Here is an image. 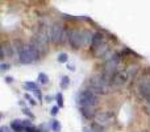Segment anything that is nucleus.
Returning <instances> with one entry per match:
<instances>
[{"instance_id": "obj_1", "label": "nucleus", "mask_w": 150, "mask_h": 132, "mask_svg": "<svg viewBox=\"0 0 150 132\" xmlns=\"http://www.w3.org/2000/svg\"><path fill=\"white\" fill-rule=\"evenodd\" d=\"M40 58V50L34 48L32 44L24 45V48L18 52V62L23 65H29V64L36 62Z\"/></svg>"}, {"instance_id": "obj_2", "label": "nucleus", "mask_w": 150, "mask_h": 132, "mask_svg": "<svg viewBox=\"0 0 150 132\" xmlns=\"http://www.w3.org/2000/svg\"><path fill=\"white\" fill-rule=\"evenodd\" d=\"M50 41L55 45L65 44L67 41V29H65L61 24H53L49 28Z\"/></svg>"}, {"instance_id": "obj_3", "label": "nucleus", "mask_w": 150, "mask_h": 132, "mask_svg": "<svg viewBox=\"0 0 150 132\" xmlns=\"http://www.w3.org/2000/svg\"><path fill=\"white\" fill-rule=\"evenodd\" d=\"M78 103L80 106H88V107H95L99 104V95L93 93L92 90H83L79 94L78 98Z\"/></svg>"}, {"instance_id": "obj_4", "label": "nucleus", "mask_w": 150, "mask_h": 132, "mask_svg": "<svg viewBox=\"0 0 150 132\" xmlns=\"http://www.w3.org/2000/svg\"><path fill=\"white\" fill-rule=\"evenodd\" d=\"M67 42L73 49L82 48V31H79V29H67Z\"/></svg>"}, {"instance_id": "obj_5", "label": "nucleus", "mask_w": 150, "mask_h": 132, "mask_svg": "<svg viewBox=\"0 0 150 132\" xmlns=\"http://www.w3.org/2000/svg\"><path fill=\"white\" fill-rule=\"evenodd\" d=\"M129 79H130V75L128 74V71H117L111 81V88L122 87L124 85H127Z\"/></svg>"}, {"instance_id": "obj_6", "label": "nucleus", "mask_w": 150, "mask_h": 132, "mask_svg": "<svg viewBox=\"0 0 150 132\" xmlns=\"http://www.w3.org/2000/svg\"><path fill=\"white\" fill-rule=\"evenodd\" d=\"M138 93L148 103H150V79H142L138 83Z\"/></svg>"}, {"instance_id": "obj_7", "label": "nucleus", "mask_w": 150, "mask_h": 132, "mask_svg": "<svg viewBox=\"0 0 150 132\" xmlns=\"http://www.w3.org/2000/svg\"><path fill=\"white\" fill-rule=\"evenodd\" d=\"M104 44V34L101 33V32H95L92 36V42H91V48H92V50L98 49L100 45Z\"/></svg>"}, {"instance_id": "obj_8", "label": "nucleus", "mask_w": 150, "mask_h": 132, "mask_svg": "<svg viewBox=\"0 0 150 132\" xmlns=\"http://www.w3.org/2000/svg\"><path fill=\"white\" fill-rule=\"evenodd\" d=\"M80 112L86 119H92L93 116L98 115L95 107H88V106H80Z\"/></svg>"}, {"instance_id": "obj_9", "label": "nucleus", "mask_w": 150, "mask_h": 132, "mask_svg": "<svg viewBox=\"0 0 150 132\" xmlns=\"http://www.w3.org/2000/svg\"><path fill=\"white\" fill-rule=\"evenodd\" d=\"M92 36L93 33H91L90 31H82V46H91Z\"/></svg>"}, {"instance_id": "obj_10", "label": "nucleus", "mask_w": 150, "mask_h": 132, "mask_svg": "<svg viewBox=\"0 0 150 132\" xmlns=\"http://www.w3.org/2000/svg\"><path fill=\"white\" fill-rule=\"evenodd\" d=\"M11 130L13 132H25V127L23 126L21 120H13L11 123Z\"/></svg>"}, {"instance_id": "obj_11", "label": "nucleus", "mask_w": 150, "mask_h": 132, "mask_svg": "<svg viewBox=\"0 0 150 132\" xmlns=\"http://www.w3.org/2000/svg\"><path fill=\"white\" fill-rule=\"evenodd\" d=\"M96 122H99L100 124H108L109 123V114L107 112H100V114L96 115Z\"/></svg>"}, {"instance_id": "obj_12", "label": "nucleus", "mask_w": 150, "mask_h": 132, "mask_svg": "<svg viewBox=\"0 0 150 132\" xmlns=\"http://www.w3.org/2000/svg\"><path fill=\"white\" fill-rule=\"evenodd\" d=\"M90 128L93 132H104V126L100 124L99 122H92L91 123V126H90Z\"/></svg>"}, {"instance_id": "obj_13", "label": "nucleus", "mask_w": 150, "mask_h": 132, "mask_svg": "<svg viewBox=\"0 0 150 132\" xmlns=\"http://www.w3.org/2000/svg\"><path fill=\"white\" fill-rule=\"evenodd\" d=\"M50 128L53 130V132H61V123L58 122L57 119H53L52 123H50Z\"/></svg>"}, {"instance_id": "obj_14", "label": "nucleus", "mask_w": 150, "mask_h": 132, "mask_svg": "<svg viewBox=\"0 0 150 132\" xmlns=\"http://www.w3.org/2000/svg\"><path fill=\"white\" fill-rule=\"evenodd\" d=\"M59 85H61V88H62V90H66V88H69V86H70V78H69L67 75L62 77Z\"/></svg>"}, {"instance_id": "obj_15", "label": "nucleus", "mask_w": 150, "mask_h": 132, "mask_svg": "<svg viewBox=\"0 0 150 132\" xmlns=\"http://www.w3.org/2000/svg\"><path fill=\"white\" fill-rule=\"evenodd\" d=\"M24 87H25V90H28V91L38 90V86H37V83H34V82H25L24 83Z\"/></svg>"}, {"instance_id": "obj_16", "label": "nucleus", "mask_w": 150, "mask_h": 132, "mask_svg": "<svg viewBox=\"0 0 150 132\" xmlns=\"http://www.w3.org/2000/svg\"><path fill=\"white\" fill-rule=\"evenodd\" d=\"M38 82L42 85H47L49 83V77H47L45 73H40L38 74Z\"/></svg>"}, {"instance_id": "obj_17", "label": "nucleus", "mask_w": 150, "mask_h": 132, "mask_svg": "<svg viewBox=\"0 0 150 132\" xmlns=\"http://www.w3.org/2000/svg\"><path fill=\"white\" fill-rule=\"evenodd\" d=\"M57 60H58V62H61V64H66L69 61V54L67 53H61Z\"/></svg>"}, {"instance_id": "obj_18", "label": "nucleus", "mask_w": 150, "mask_h": 132, "mask_svg": "<svg viewBox=\"0 0 150 132\" xmlns=\"http://www.w3.org/2000/svg\"><path fill=\"white\" fill-rule=\"evenodd\" d=\"M55 98H57V103H58V107H63V96L61 93H58L57 95H55Z\"/></svg>"}, {"instance_id": "obj_19", "label": "nucleus", "mask_w": 150, "mask_h": 132, "mask_svg": "<svg viewBox=\"0 0 150 132\" xmlns=\"http://www.w3.org/2000/svg\"><path fill=\"white\" fill-rule=\"evenodd\" d=\"M8 69H11V65H9V64H5V62L0 64V71H1V73L7 71Z\"/></svg>"}, {"instance_id": "obj_20", "label": "nucleus", "mask_w": 150, "mask_h": 132, "mask_svg": "<svg viewBox=\"0 0 150 132\" xmlns=\"http://www.w3.org/2000/svg\"><path fill=\"white\" fill-rule=\"evenodd\" d=\"M21 123H23V126L25 127V130L26 128H30V127H33V124H32V122L30 120H28V119H24V120H21Z\"/></svg>"}, {"instance_id": "obj_21", "label": "nucleus", "mask_w": 150, "mask_h": 132, "mask_svg": "<svg viewBox=\"0 0 150 132\" xmlns=\"http://www.w3.org/2000/svg\"><path fill=\"white\" fill-rule=\"evenodd\" d=\"M58 110H59V107H58V106H54L52 110H50V114H52V116H55V115L58 114Z\"/></svg>"}, {"instance_id": "obj_22", "label": "nucleus", "mask_w": 150, "mask_h": 132, "mask_svg": "<svg viewBox=\"0 0 150 132\" xmlns=\"http://www.w3.org/2000/svg\"><path fill=\"white\" fill-rule=\"evenodd\" d=\"M23 112H24V114H25V115H26V116H29V118H30V119H34V115H33V114H32V112H30V111H29V110H28V108H24V111H23Z\"/></svg>"}, {"instance_id": "obj_23", "label": "nucleus", "mask_w": 150, "mask_h": 132, "mask_svg": "<svg viewBox=\"0 0 150 132\" xmlns=\"http://www.w3.org/2000/svg\"><path fill=\"white\" fill-rule=\"evenodd\" d=\"M25 98H26V99H28V101H29V103H30V104H32V106H34V104H36V102H34V99H33V98H32V96H29V95H28V94H26V95H25Z\"/></svg>"}, {"instance_id": "obj_24", "label": "nucleus", "mask_w": 150, "mask_h": 132, "mask_svg": "<svg viewBox=\"0 0 150 132\" xmlns=\"http://www.w3.org/2000/svg\"><path fill=\"white\" fill-rule=\"evenodd\" d=\"M25 132H41V131L37 130V128H34V127H30V128H26Z\"/></svg>"}, {"instance_id": "obj_25", "label": "nucleus", "mask_w": 150, "mask_h": 132, "mask_svg": "<svg viewBox=\"0 0 150 132\" xmlns=\"http://www.w3.org/2000/svg\"><path fill=\"white\" fill-rule=\"evenodd\" d=\"M33 93L36 94V96L38 99H42V95H41V91H40V88H38V90H36V91H33Z\"/></svg>"}, {"instance_id": "obj_26", "label": "nucleus", "mask_w": 150, "mask_h": 132, "mask_svg": "<svg viewBox=\"0 0 150 132\" xmlns=\"http://www.w3.org/2000/svg\"><path fill=\"white\" fill-rule=\"evenodd\" d=\"M0 132H9V128H8L7 126H3V127L0 128Z\"/></svg>"}, {"instance_id": "obj_27", "label": "nucleus", "mask_w": 150, "mask_h": 132, "mask_svg": "<svg viewBox=\"0 0 150 132\" xmlns=\"http://www.w3.org/2000/svg\"><path fill=\"white\" fill-rule=\"evenodd\" d=\"M5 82H7V83H12L13 82V78L12 77H7V78H5Z\"/></svg>"}, {"instance_id": "obj_28", "label": "nucleus", "mask_w": 150, "mask_h": 132, "mask_svg": "<svg viewBox=\"0 0 150 132\" xmlns=\"http://www.w3.org/2000/svg\"><path fill=\"white\" fill-rule=\"evenodd\" d=\"M83 132H93V131L91 130V128H87V127H84V128H83Z\"/></svg>"}, {"instance_id": "obj_29", "label": "nucleus", "mask_w": 150, "mask_h": 132, "mask_svg": "<svg viewBox=\"0 0 150 132\" xmlns=\"http://www.w3.org/2000/svg\"><path fill=\"white\" fill-rule=\"evenodd\" d=\"M69 69H70V70H75V67L71 66V65H69Z\"/></svg>"}]
</instances>
